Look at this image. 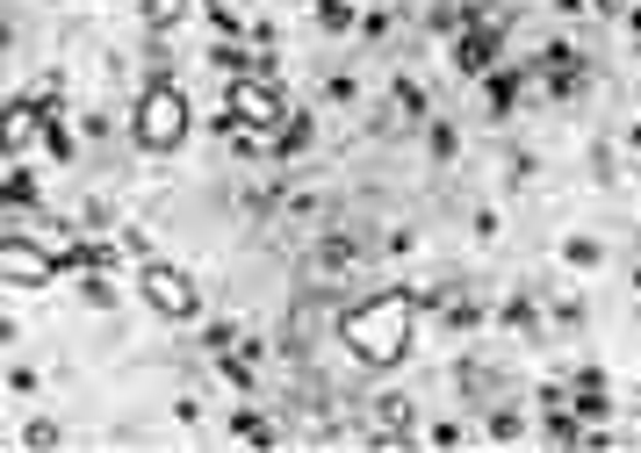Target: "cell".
I'll list each match as a JSON object with an SVG mask.
<instances>
[{
  "label": "cell",
  "mask_w": 641,
  "mask_h": 453,
  "mask_svg": "<svg viewBox=\"0 0 641 453\" xmlns=\"http://www.w3.org/2000/svg\"><path fill=\"white\" fill-rule=\"evenodd\" d=\"M0 266H8V288H51V274H58V252H30L22 238H8V252H0Z\"/></svg>",
  "instance_id": "cell-4"
},
{
  "label": "cell",
  "mask_w": 641,
  "mask_h": 453,
  "mask_svg": "<svg viewBox=\"0 0 641 453\" xmlns=\"http://www.w3.org/2000/svg\"><path fill=\"white\" fill-rule=\"evenodd\" d=\"M58 439H66V432H58L51 418H36V425H22V446H58Z\"/></svg>",
  "instance_id": "cell-10"
},
{
  "label": "cell",
  "mask_w": 641,
  "mask_h": 453,
  "mask_svg": "<svg viewBox=\"0 0 641 453\" xmlns=\"http://www.w3.org/2000/svg\"><path fill=\"white\" fill-rule=\"evenodd\" d=\"M138 152H174L188 138V94L174 80H144V102H138V122H130Z\"/></svg>",
  "instance_id": "cell-2"
},
{
  "label": "cell",
  "mask_w": 641,
  "mask_h": 453,
  "mask_svg": "<svg viewBox=\"0 0 641 453\" xmlns=\"http://www.w3.org/2000/svg\"><path fill=\"white\" fill-rule=\"evenodd\" d=\"M634 180H641V166H634Z\"/></svg>",
  "instance_id": "cell-14"
},
{
  "label": "cell",
  "mask_w": 641,
  "mask_h": 453,
  "mask_svg": "<svg viewBox=\"0 0 641 453\" xmlns=\"http://www.w3.org/2000/svg\"><path fill=\"white\" fill-rule=\"evenodd\" d=\"M311 8H317V29H325V36L353 29V0H311Z\"/></svg>",
  "instance_id": "cell-6"
},
{
  "label": "cell",
  "mask_w": 641,
  "mask_h": 453,
  "mask_svg": "<svg viewBox=\"0 0 641 453\" xmlns=\"http://www.w3.org/2000/svg\"><path fill=\"white\" fill-rule=\"evenodd\" d=\"M634 288H641V266H634Z\"/></svg>",
  "instance_id": "cell-13"
},
{
  "label": "cell",
  "mask_w": 641,
  "mask_h": 453,
  "mask_svg": "<svg viewBox=\"0 0 641 453\" xmlns=\"http://www.w3.org/2000/svg\"><path fill=\"white\" fill-rule=\"evenodd\" d=\"M591 8H598V15H627V0H591Z\"/></svg>",
  "instance_id": "cell-12"
},
{
  "label": "cell",
  "mask_w": 641,
  "mask_h": 453,
  "mask_svg": "<svg viewBox=\"0 0 641 453\" xmlns=\"http://www.w3.org/2000/svg\"><path fill=\"white\" fill-rule=\"evenodd\" d=\"M80 296H88V302H94V310H108V302H116V288H108V281H102V266H94V274H88V281H80Z\"/></svg>",
  "instance_id": "cell-9"
},
{
  "label": "cell",
  "mask_w": 641,
  "mask_h": 453,
  "mask_svg": "<svg viewBox=\"0 0 641 453\" xmlns=\"http://www.w3.org/2000/svg\"><path fill=\"white\" fill-rule=\"evenodd\" d=\"M490 439H520V418L512 410H490Z\"/></svg>",
  "instance_id": "cell-11"
},
{
  "label": "cell",
  "mask_w": 641,
  "mask_h": 453,
  "mask_svg": "<svg viewBox=\"0 0 641 453\" xmlns=\"http://www.w3.org/2000/svg\"><path fill=\"white\" fill-rule=\"evenodd\" d=\"M411 332H418L411 288H382V296L353 302V310L339 317V346H347L361 367H404L411 360Z\"/></svg>",
  "instance_id": "cell-1"
},
{
  "label": "cell",
  "mask_w": 641,
  "mask_h": 453,
  "mask_svg": "<svg viewBox=\"0 0 641 453\" xmlns=\"http://www.w3.org/2000/svg\"><path fill=\"white\" fill-rule=\"evenodd\" d=\"M138 296L152 302L159 317H174V324H188V317L202 310V296H195V281L180 274V266H166V260H144V266H138Z\"/></svg>",
  "instance_id": "cell-3"
},
{
  "label": "cell",
  "mask_w": 641,
  "mask_h": 453,
  "mask_svg": "<svg viewBox=\"0 0 641 453\" xmlns=\"http://www.w3.org/2000/svg\"><path fill=\"white\" fill-rule=\"evenodd\" d=\"M231 432H238L245 446H275V418H260V410H238V418H231Z\"/></svg>",
  "instance_id": "cell-5"
},
{
  "label": "cell",
  "mask_w": 641,
  "mask_h": 453,
  "mask_svg": "<svg viewBox=\"0 0 641 453\" xmlns=\"http://www.w3.org/2000/svg\"><path fill=\"white\" fill-rule=\"evenodd\" d=\"M562 260H570V266H598V260H606V252H598V245H591V238H562Z\"/></svg>",
  "instance_id": "cell-8"
},
{
  "label": "cell",
  "mask_w": 641,
  "mask_h": 453,
  "mask_svg": "<svg viewBox=\"0 0 641 453\" xmlns=\"http://www.w3.org/2000/svg\"><path fill=\"white\" fill-rule=\"evenodd\" d=\"M144 8V22H152V29H174L180 15H188V0H138Z\"/></svg>",
  "instance_id": "cell-7"
}]
</instances>
